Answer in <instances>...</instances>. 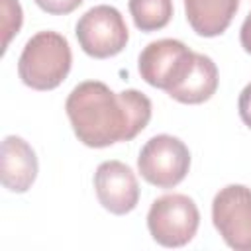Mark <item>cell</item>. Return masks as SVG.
Here are the masks:
<instances>
[{"instance_id": "6da1fadb", "label": "cell", "mask_w": 251, "mask_h": 251, "mask_svg": "<svg viewBox=\"0 0 251 251\" xmlns=\"http://www.w3.org/2000/svg\"><path fill=\"white\" fill-rule=\"evenodd\" d=\"M65 110L78 141L102 149L118 141H131L143 131L153 106L135 88L114 92L100 80H84L71 90Z\"/></svg>"}, {"instance_id": "7a4b0ae2", "label": "cell", "mask_w": 251, "mask_h": 251, "mask_svg": "<svg viewBox=\"0 0 251 251\" xmlns=\"http://www.w3.org/2000/svg\"><path fill=\"white\" fill-rule=\"evenodd\" d=\"M73 65L71 45L65 35L45 29L27 39L18 59L22 82L33 90H53L69 75Z\"/></svg>"}, {"instance_id": "3957f363", "label": "cell", "mask_w": 251, "mask_h": 251, "mask_svg": "<svg viewBox=\"0 0 251 251\" xmlns=\"http://www.w3.org/2000/svg\"><path fill=\"white\" fill-rule=\"evenodd\" d=\"M200 212L186 194H165L147 212V229L163 247H182L196 235Z\"/></svg>"}, {"instance_id": "277c9868", "label": "cell", "mask_w": 251, "mask_h": 251, "mask_svg": "<svg viewBox=\"0 0 251 251\" xmlns=\"http://www.w3.org/2000/svg\"><path fill=\"white\" fill-rule=\"evenodd\" d=\"M196 53L178 39H157L143 47L137 59L141 78L167 94L175 90L192 71Z\"/></svg>"}, {"instance_id": "5b68a950", "label": "cell", "mask_w": 251, "mask_h": 251, "mask_svg": "<svg viewBox=\"0 0 251 251\" xmlns=\"http://www.w3.org/2000/svg\"><path fill=\"white\" fill-rule=\"evenodd\" d=\"M80 49L94 59H108L124 51L129 31L118 8L98 4L86 10L75 27Z\"/></svg>"}, {"instance_id": "8992f818", "label": "cell", "mask_w": 251, "mask_h": 251, "mask_svg": "<svg viewBox=\"0 0 251 251\" xmlns=\"http://www.w3.org/2000/svg\"><path fill=\"white\" fill-rule=\"evenodd\" d=\"M190 169V151L175 135H153L139 151L137 171L157 188H173L184 180Z\"/></svg>"}, {"instance_id": "52a82bcc", "label": "cell", "mask_w": 251, "mask_h": 251, "mask_svg": "<svg viewBox=\"0 0 251 251\" xmlns=\"http://www.w3.org/2000/svg\"><path fill=\"white\" fill-rule=\"evenodd\" d=\"M212 222L227 247L251 251V188L227 184L212 200Z\"/></svg>"}, {"instance_id": "ba28073f", "label": "cell", "mask_w": 251, "mask_h": 251, "mask_svg": "<svg viewBox=\"0 0 251 251\" xmlns=\"http://www.w3.org/2000/svg\"><path fill=\"white\" fill-rule=\"evenodd\" d=\"M96 198L104 210L116 216L129 214L139 202L135 173L122 161H104L94 173Z\"/></svg>"}, {"instance_id": "9c48e42d", "label": "cell", "mask_w": 251, "mask_h": 251, "mask_svg": "<svg viewBox=\"0 0 251 251\" xmlns=\"http://www.w3.org/2000/svg\"><path fill=\"white\" fill-rule=\"evenodd\" d=\"M37 169L39 165L31 145L18 135H6L0 157V178L4 188L18 194L29 190L37 178Z\"/></svg>"}, {"instance_id": "30bf717a", "label": "cell", "mask_w": 251, "mask_h": 251, "mask_svg": "<svg viewBox=\"0 0 251 251\" xmlns=\"http://www.w3.org/2000/svg\"><path fill=\"white\" fill-rule=\"evenodd\" d=\"M182 2L192 31H196L202 37L222 35L229 27L239 8V0H182Z\"/></svg>"}, {"instance_id": "8fae6325", "label": "cell", "mask_w": 251, "mask_h": 251, "mask_svg": "<svg viewBox=\"0 0 251 251\" xmlns=\"http://www.w3.org/2000/svg\"><path fill=\"white\" fill-rule=\"evenodd\" d=\"M218 90V67L216 63L204 55L196 53V61L188 76L169 92L171 98H175L180 104H202L210 100Z\"/></svg>"}, {"instance_id": "7c38bea8", "label": "cell", "mask_w": 251, "mask_h": 251, "mask_svg": "<svg viewBox=\"0 0 251 251\" xmlns=\"http://www.w3.org/2000/svg\"><path fill=\"white\" fill-rule=\"evenodd\" d=\"M129 14L141 31L163 29L173 18V0H129Z\"/></svg>"}, {"instance_id": "4fadbf2b", "label": "cell", "mask_w": 251, "mask_h": 251, "mask_svg": "<svg viewBox=\"0 0 251 251\" xmlns=\"http://www.w3.org/2000/svg\"><path fill=\"white\" fill-rule=\"evenodd\" d=\"M2 2V31H4V43L2 51H6L10 39L20 31L22 27V6L18 0H0Z\"/></svg>"}, {"instance_id": "5bb4252c", "label": "cell", "mask_w": 251, "mask_h": 251, "mask_svg": "<svg viewBox=\"0 0 251 251\" xmlns=\"http://www.w3.org/2000/svg\"><path fill=\"white\" fill-rule=\"evenodd\" d=\"M43 12L53 14V16H65L76 10L84 0H33Z\"/></svg>"}, {"instance_id": "9a60e30c", "label": "cell", "mask_w": 251, "mask_h": 251, "mask_svg": "<svg viewBox=\"0 0 251 251\" xmlns=\"http://www.w3.org/2000/svg\"><path fill=\"white\" fill-rule=\"evenodd\" d=\"M237 110H239V118L243 120V124L251 127V82L241 90L239 100H237Z\"/></svg>"}, {"instance_id": "2e32d148", "label": "cell", "mask_w": 251, "mask_h": 251, "mask_svg": "<svg viewBox=\"0 0 251 251\" xmlns=\"http://www.w3.org/2000/svg\"><path fill=\"white\" fill-rule=\"evenodd\" d=\"M239 41H241V47L251 55V12L247 14V18H245V20H243V24H241Z\"/></svg>"}]
</instances>
